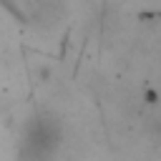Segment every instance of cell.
<instances>
[{
    "instance_id": "cell-1",
    "label": "cell",
    "mask_w": 161,
    "mask_h": 161,
    "mask_svg": "<svg viewBox=\"0 0 161 161\" xmlns=\"http://www.w3.org/2000/svg\"><path fill=\"white\" fill-rule=\"evenodd\" d=\"M60 143V128L53 118H35L28 126L25 136V158L30 161H48Z\"/></svg>"
}]
</instances>
